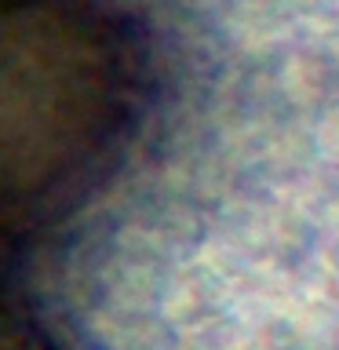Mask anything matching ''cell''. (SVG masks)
I'll list each match as a JSON object with an SVG mask.
<instances>
[{
  "label": "cell",
  "mask_w": 339,
  "mask_h": 350,
  "mask_svg": "<svg viewBox=\"0 0 339 350\" xmlns=\"http://www.w3.org/2000/svg\"><path fill=\"white\" fill-rule=\"evenodd\" d=\"M0 350H59L40 314L0 281Z\"/></svg>",
  "instance_id": "cell-2"
},
{
  "label": "cell",
  "mask_w": 339,
  "mask_h": 350,
  "mask_svg": "<svg viewBox=\"0 0 339 350\" xmlns=\"http://www.w3.org/2000/svg\"><path fill=\"white\" fill-rule=\"evenodd\" d=\"M150 92V33L128 0H0V241L95 201Z\"/></svg>",
  "instance_id": "cell-1"
}]
</instances>
